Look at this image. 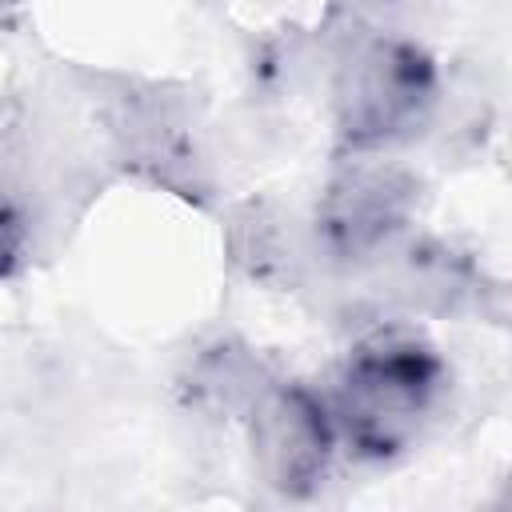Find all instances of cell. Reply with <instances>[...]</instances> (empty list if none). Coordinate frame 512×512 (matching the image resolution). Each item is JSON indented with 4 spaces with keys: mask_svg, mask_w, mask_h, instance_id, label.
<instances>
[{
    "mask_svg": "<svg viewBox=\"0 0 512 512\" xmlns=\"http://www.w3.org/2000/svg\"><path fill=\"white\" fill-rule=\"evenodd\" d=\"M420 184L392 164H356L340 172L316 208V228L336 260H364L380 252L416 212Z\"/></svg>",
    "mask_w": 512,
    "mask_h": 512,
    "instance_id": "obj_4",
    "label": "cell"
},
{
    "mask_svg": "<svg viewBox=\"0 0 512 512\" xmlns=\"http://www.w3.org/2000/svg\"><path fill=\"white\" fill-rule=\"evenodd\" d=\"M436 96V68L424 48L396 36L364 40L336 76V128L352 148L408 136Z\"/></svg>",
    "mask_w": 512,
    "mask_h": 512,
    "instance_id": "obj_2",
    "label": "cell"
},
{
    "mask_svg": "<svg viewBox=\"0 0 512 512\" xmlns=\"http://www.w3.org/2000/svg\"><path fill=\"white\" fill-rule=\"evenodd\" d=\"M20 240H24V224H20L16 208L0 200V276L16 264V256H20Z\"/></svg>",
    "mask_w": 512,
    "mask_h": 512,
    "instance_id": "obj_5",
    "label": "cell"
},
{
    "mask_svg": "<svg viewBox=\"0 0 512 512\" xmlns=\"http://www.w3.org/2000/svg\"><path fill=\"white\" fill-rule=\"evenodd\" d=\"M440 388L444 364L432 344L404 332L364 340L348 356L340 380V424L348 444L368 460L396 456L432 412Z\"/></svg>",
    "mask_w": 512,
    "mask_h": 512,
    "instance_id": "obj_1",
    "label": "cell"
},
{
    "mask_svg": "<svg viewBox=\"0 0 512 512\" xmlns=\"http://www.w3.org/2000/svg\"><path fill=\"white\" fill-rule=\"evenodd\" d=\"M252 456L264 484L284 500L312 496L332 460V420L324 404L300 384L268 388L252 412Z\"/></svg>",
    "mask_w": 512,
    "mask_h": 512,
    "instance_id": "obj_3",
    "label": "cell"
}]
</instances>
